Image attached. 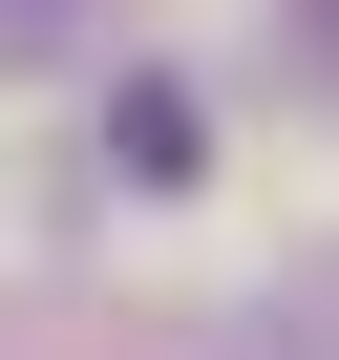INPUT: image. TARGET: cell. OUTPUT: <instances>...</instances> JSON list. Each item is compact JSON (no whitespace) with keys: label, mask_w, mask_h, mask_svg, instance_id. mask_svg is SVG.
<instances>
[{"label":"cell","mask_w":339,"mask_h":360,"mask_svg":"<svg viewBox=\"0 0 339 360\" xmlns=\"http://www.w3.org/2000/svg\"><path fill=\"white\" fill-rule=\"evenodd\" d=\"M106 169H127V191H191V169H212L191 85H127V106H106Z\"/></svg>","instance_id":"cell-1"},{"label":"cell","mask_w":339,"mask_h":360,"mask_svg":"<svg viewBox=\"0 0 339 360\" xmlns=\"http://www.w3.org/2000/svg\"><path fill=\"white\" fill-rule=\"evenodd\" d=\"M297 43H318V64H339V0H297Z\"/></svg>","instance_id":"cell-2"},{"label":"cell","mask_w":339,"mask_h":360,"mask_svg":"<svg viewBox=\"0 0 339 360\" xmlns=\"http://www.w3.org/2000/svg\"><path fill=\"white\" fill-rule=\"evenodd\" d=\"M0 22H64V0H0Z\"/></svg>","instance_id":"cell-3"}]
</instances>
